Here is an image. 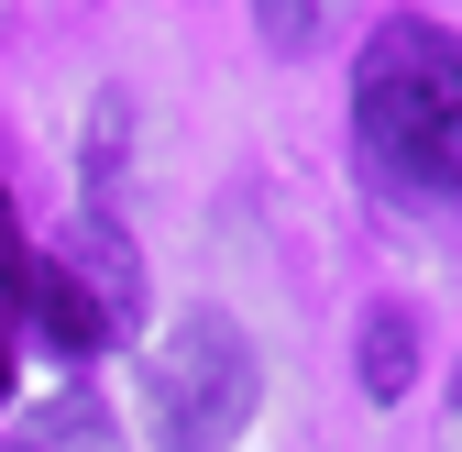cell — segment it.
I'll use <instances>...</instances> for the list:
<instances>
[{
    "instance_id": "6da1fadb",
    "label": "cell",
    "mask_w": 462,
    "mask_h": 452,
    "mask_svg": "<svg viewBox=\"0 0 462 452\" xmlns=\"http://www.w3.org/2000/svg\"><path fill=\"white\" fill-rule=\"evenodd\" d=\"M353 144L385 188L451 199L462 188V44L440 23H385L353 67Z\"/></svg>"
},
{
    "instance_id": "7a4b0ae2",
    "label": "cell",
    "mask_w": 462,
    "mask_h": 452,
    "mask_svg": "<svg viewBox=\"0 0 462 452\" xmlns=\"http://www.w3.org/2000/svg\"><path fill=\"white\" fill-rule=\"evenodd\" d=\"M143 398H154L165 452H220V441H243V419H254V398H264V364H254V343H243V320L177 309V331H154V353H143Z\"/></svg>"
},
{
    "instance_id": "3957f363",
    "label": "cell",
    "mask_w": 462,
    "mask_h": 452,
    "mask_svg": "<svg viewBox=\"0 0 462 452\" xmlns=\"http://www.w3.org/2000/svg\"><path fill=\"white\" fill-rule=\"evenodd\" d=\"M55 265H67V276H78V287L99 298V320H110V343H122V331L143 320V265H133V243H122V232H110V221H99V210L78 221V232H67V243H55Z\"/></svg>"
},
{
    "instance_id": "277c9868",
    "label": "cell",
    "mask_w": 462,
    "mask_h": 452,
    "mask_svg": "<svg viewBox=\"0 0 462 452\" xmlns=\"http://www.w3.org/2000/svg\"><path fill=\"white\" fill-rule=\"evenodd\" d=\"M408 386H419V320H408V309H374V320H364V398L396 409Z\"/></svg>"
},
{
    "instance_id": "5b68a950",
    "label": "cell",
    "mask_w": 462,
    "mask_h": 452,
    "mask_svg": "<svg viewBox=\"0 0 462 452\" xmlns=\"http://www.w3.org/2000/svg\"><path fill=\"white\" fill-rule=\"evenodd\" d=\"M23 441H33V452H110V409L88 398V386H67V398H44V409L23 419Z\"/></svg>"
},
{
    "instance_id": "8992f818",
    "label": "cell",
    "mask_w": 462,
    "mask_h": 452,
    "mask_svg": "<svg viewBox=\"0 0 462 452\" xmlns=\"http://www.w3.org/2000/svg\"><path fill=\"white\" fill-rule=\"evenodd\" d=\"M330 23H341V0H254V33H264L275 55H319Z\"/></svg>"
},
{
    "instance_id": "52a82bcc",
    "label": "cell",
    "mask_w": 462,
    "mask_h": 452,
    "mask_svg": "<svg viewBox=\"0 0 462 452\" xmlns=\"http://www.w3.org/2000/svg\"><path fill=\"white\" fill-rule=\"evenodd\" d=\"M23 254V232H12V188H0V265H12Z\"/></svg>"
},
{
    "instance_id": "ba28073f",
    "label": "cell",
    "mask_w": 462,
    "mask_h": 452,
    "mask_svg": "<svg viewBox=\"0 0 462 452\" xmlns=\"http://www.w3.org/2000/svg\"><path fill=\"white\" fill-rule=\"evenodd\" d=\"M0 398H12V320H0Z\"/></svg>"
},
{
    "instance_id": "9c48e42d",
    "label": "cell",
    "mask_w": 462,
    "mask_h": 452,
    "mask_svg": "<svg viewBox=\"0 0 462 452\" xmlns=\"http://www.w3.org/2000/svg\"><path fill=\"white\" fill-rule=\"evenodd\" d=\"M0 452H33V441H23V430H0Z\"/></svg>"
},
{
    "instance_id": "30bf717a",
    "label": "cell",
    "mask_w": 462,
    "mask_h": 452,
    "mask_svg": "<svg viewBox=\"0 0 462 452\" xmlns=\"http://www.w3.org/2000/svg\"><path fill=\"white\" fill-rule=\"evenodd\" d=\"M451 409H462V375H451Z\"/></svg>"
}]
</instances>
